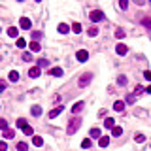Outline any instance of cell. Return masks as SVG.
I'll return each mask as SVG.
<instances>
[{
  "mask_svg": "<svg viewBox=\"0 0 151 151\" xmlns=\"http://www.w3.org/2000/svg\"><path fill=\"white\" fill-rule=\"evenodd\" d=\"M62 110H64V106H57V108H53V110L49 111V119H55V117H57V115H59Z\"/></svg>",
  "mask_w": 151,
  "mask_h": 151,
  "instance_id": "obj_7",
  "label": "cell"
},
{
  "mask_svg": "<svg viewBox=\"0 0 151 151\" xmlns=\"http://www.w3.org/2000/svg\"><path fill=\"white\" fill-rule=\"evenodd\" d=\"M81 30H83V27H81L79 23H74V25H72V32H76V34H79Z\"/></svg>",
  "mask_w": 151,
  "mask_h": 151,
  "instance_id": "obj_24",
  "label": "cell"
},
{
  "mask_svg": "<svg viewBox=\"0 0 151 151\" xmlns=\"http://www.w3.org/2000/svg\"><path fill=\"white\" fill-rule=\"evenodd\" d=\"M134 140H136L138 144H142V142H146V136H144V134H136V136H134Z\"/></svg>",
  "mask_w": 151,
  "mask_h": 151,
  "instance_id": "obj_33",
  "label": "cell"
},
{
  "mask_svg": "<svg viewBox=\"0 0 151 151\" xmlns=\"http://www.w3.org/2000/svg\"><path fill=\"white\" fill-rule=\"evenodd\" d=\"M38 66H40V68H46V66H49V60L40 59V60H38Z\"/></svg>",
  "mask_w": 151,
  "mask_h": 151,
  "instance_id": "obj_30",
  "label": "cell"
},
{
  "mask_svg": "<svg viewBox=\"0 0 151 151\" xmlns=\"http://www.w3.org/2000/svg\"><path fill=\"white\" fill-rule=\"evenodd\" d=\"M30 113L34 115V117H38V115H42V108H40V106H32V108H30Z\"/></svg>",
  "mask_w": 151,
  "mask_h": 151,
  "instance_id": "obj_19",
  "label": "cell"
},
{
  "mask_svg": "<svg viewBox=\"0 0 151 151\" xmlns=\"http://www.w3.org/2000/svg\"><path fill=\"white\" fill-rule=\"evenodd\" d=\"M23 60H25V62H30V60H32V55H30V53H23Z\"/></svg>",
  "mask_w": 151,
  "mask_h": 151,
  "instance_id": "obj_39",
  "label": "cell"
},
{
  "mask_svg": "<svg viewBox=\"0 0 151 151\" xmlns=\"http://www.w3.org/2000/svg\"><path fill=\"white\" fill-rule=\"evenodd\" d=\"M8 87V83L4 81V79H0V93H4V89Z\"/></svg>",
  "mask_w": 151,
  "mask_h": 151,
  "instance_id": "obj_40",
  "label": "cell"
},
{
  "mask_svg": "<svg viewBox=\"0 0 151 151\" xmlns=\"http://www.w3.org/2000/svg\"><path fill=\"white\" fill-rule=\"evenodd\" d=\"M23 132H25V134H28V136H32V134H34V130H32V127H28V125H27V127L23 128Z\"/></svg>",
  "mask_w": 151,
  "mask_h": 151,
  "instance_id": "obj_36",
  "label": "cell"
},
{
  "mask_svg": "<svg viewBox=\"0 0 151 151\" xmlns=\"http://www.w3.org/2000/svg\"><path fill=\"white\" fill-rule=\"evenodd\" d=\"M40 38H42V32H34V30H32V40H34V42H38V40H40Z\"/></svg>",
  "mask_w": 151,
  "mask_h": 151,
  "instance_id": "obj_34",
  "label": "cell"
},
{
  "mask_svg": "<svg viewBox=\"0 0 151 151\" xmlns=\"http://www.w3.org/2000/svg\"><path fill=\"white\" fill-rule=\"evenodd\" d=\"M113 110H115V111H123V110H125V102H123V100H117V102L113 104Z\"/></svg>",
  "mask_w": 151,
  "mask_h": 151,
  "instance_id": "obj_18",
  "label": "cell"
},
{
  "mask_svg": "<svg viewBox=\"0 0 151 151\" xmlns=\"http://www.w3.org/2000/svg\"><path fill=\"white\" fill-rule=\"evenodd\" d=\"M134 2H136L138 6H144V4H146V0H134Z\"/></svg>",
  "mask_w": 151,
  "mask_h": 151,
  "instance_id": "obj_44",
  "label": "cell"
},
{
  "mask_svg": "<svg viewBox=\"0 0 151 151\" xmlns=\"http://www.w3.org/2000/svg\"><path fill=\"white\" fill-rule=\"evenodd\" d=\"M57 28H59V32H60V34H68V32H70V27H68L66 23H60Z\"/></svg>",
  "mask_w": 151,
  "mask_h": 151,
  "instance_id": "obj_16",
  "label": "cell"
},
{
  "mask_svg": "<svg viewBox=\"0 0 151 151\" xmlns=\"http://www.w3.org/2000/svg\"><path fill=\"white\" fill-rule=\"evenodd\" d=\"M19 2H23V0H19Z\"/></svg>",
  "mask_w": 151,
  "mask_h": 151,
  "instance_id": "obj_47",
  "label": "cell"
},
{
  "mask_svg": "<svg viewBox=\"0 0 151 151\" xmlns=\"http://www.w3.org/2000/svg\"><path fill=\"white\" fill-rule=\"evenodd\" d=\"M111 134H113V136H121V134H123V128H121V127H117V125H115V127L111 128Z\"/></svg>",
  "mask_w": 151,
  "mask_h": 151,
  "instance_id": "obj_23",
  "label": "cell"
},
{
  "mask_svg": "<svg viewBox=\"0 0 151 151\" xmlns=\"http://www.w3.org/2000/svg\"><path fill=\"white\" fill-rule=\"evenodd\" d=\"M115 38H117V40L125 38V30H123V28H117V30H115Z\"/></svg>",
  "mask_w": 151,
  "mask_h": 151,
  "instance_id": "obj_26",
  "label": "cell"
},
{
  "mask_svg": "<svg viewBox=\"0 0 151 151\" xmlns=\"http://www.w3.org/2000/svg\"><path fill=\"white\" fill-rule=\"evenodd\" d=\"M142 25H144V27H147V28H151V17H144L142 19Z\"/></svg>",
  "mask_w": 151,
  "mask_h": 151,
  "instance_id": "obj_32",
  "label": "cell"
},
{
  "mask_svg": "<svg viewBox=\"0 0 151 151\" xmlns=\"http://www.w3.org/2000/svg\"><path fill=\"white\" fill-rule=\"evenodd\" d=\"M91 81H93V74H91V72H85L81 78L78 79V85H79V87H87Z\"/></svg>",
  "mask_w": 151,
  "mask_h": 151,
  "instance_id": "obj_3",
  "label": "cell"
},
{
  "mask_svg": "<svg viewBox=\"0 0 151 151\" xmlns=\"http://www.w3.org/2000/svg\"><path fill=\"white\" fill-rule=\"evenodd\" d=\"M89 136H91V138H98V140H100V138H102V134H100V128L93 127L91 130H89Z\"/></svg>",
  "mask_w": 151,
  "mask_h": 151,
  "instance_id": "obj_9",
  "label": "cell"
},
{
  "mask_svg": "<svg viewBox=\"0 0 151 151\" xmlns=\"http://www.w3.org/2000/svg\"><path fill=\"white\" fill-rule=\"evenodd\" d=\"M28 47H30V51H32V53H40V51H42V46L38 44V42H34V40H32L30 44H28Z\"/></svg>",
  "mask_w": 151,
  "mask_h": 151,
  "instance_id": "obj_8",
  "label": "cell"
},
{
  "mask_svg": "<svg viewBox=\"0 0 151 151\" xmlns=\"http://www.w3.org/2000/svg\"><path fill=\"white\" fill-rule=\"evenodd\" d=\"M19 27L23 28V30H28V28L32 27V23H30V19H28V17H21V21H19Z\"/></svg>",
  "mask_w": 151,
  "mask_h": 151,
  "instance_id": "obj_5",
  "label": "cell"
},
{
  "mask_svg": "<svg viewBox=\"0 0 151 151\" xmlns=\"http://www.w3.org/2000/svg\"><path fill=\"white\" fill-rule=\"evenodd\" d=\"M17 127H19V128H25V127H27V119L19 117V119H17Z\"/></svg>",
  "mask_w": 151,
  "mask_h": 151,
  "instance_id": "obj_29",
  "label": "cell"
},
{
  "mask_svg": "<svg viewBox=\"0 0 151 151\" xmlns=\"http://www.w3.org/2000/svg\"><path fill=\"white\" fill-rule=\"evenodd\" d=\"M134 100H136V96H134V95H128L127 96V102H128V104H132Z\"/></svg>",
  "mask_w": 151,
  "mask_h": 151,
  "instance_id": "obj_43",
  "label": "cell"
},
{
  "mask_svg": "<svg viewBox=\"0 0 151 151\" xmlns=\"http://www.w3.org/2000/svg\"><path fill=\"white\" fill-rule=\"evenodd\" d=\"M28 76H30V78H40V66H32V68L28 70Z\"/></svg>",
  "mask_w": 151,
  "mask_h": 151,
  "instance_id": "obj_10",
  "label": "cell"
},
{
  "mask_svg": "<svg viewBox=\"0 0 151 151\" xmlns=\"http://www.w3.org/2000/svg\"><path fill=\"white\" fill-rule=\"evenodd\" d=\"M119 6H121V9H127L128 8V0H119Z\"/></svg>",
  "mask_w": 151,
  "mask_h": 151,
  "instance_id": "obj_38",
  "label": "cell"
},
{
  "mask_svg": "<svg viewBox=\"0 0 151 151\" xmlns=\"http://www.w3.org/2000/svg\"><path fill=\"white\" fill-rule=\"evenodd\" d=\"M8 36L19 38V28H17V27H9V28H8Z\"/></svg>",
  "mask_w": 151,
  "mask_h": 151,
  "instance_id": "obj_12",
  "label": "cell"
},
{
  "mask_svg": "<svg viewBox=\"0 0 151 151\" xmlns=\"http://www.w3.org/2000/svg\"><path fill=\"white\" fill-rule=\"evenodd\" d=\"M62 68H51L49 70V76H53V78H60V76H62Z\"/></svg>",
  "mask_w": 151,
  "mask_h": 151,
  "instance_id": "obj_11",
  "label": "cell"
},
{
  "mask_svg": "<svg viewBox=\"0 0 151 151\" xmlns=\"http://www.w3.org/2000/svg\"><path fill=\"white\" fill-rule=\"evenodd\" d=\"M8 79H9L11 83L19 81V72H15V70H11V72H9V76H8Z\"/></svg>",
  "mask_w": 151,
  "mask_h": 151,
  "instance_id": "obj_15",
  "label": "cell"
},
{
  "mask_svg": "<svg viewBox=\"0 0 151 151\" xmlns=\"http://www.w3.org/2000/svg\"><path fill=\"white\" fill-rule=\"evenodd\" d=\"M83 106H85V104H83L81 100H79V102H76V104L72 106V113H78V111H81V110H83Z\"/></svg>",
  "mask_w": 151,
  "mask_h": 151,
  "instance_id": "obj_14",
  "label": "cell"
},
{
  "mask_svg": "<svg viewBox=\"0 0 151 151\" xmlns=\"http://www.w3.org/2000/svg\"><path fill=\"white\" fill-rule=\"evenodd\" d=\"M87 34H89L91 38H95L96 34H98V28H96V27H91V28H89V32H87Z\"/></svg>",
  "mask_w": 151,
  "mask_h": 151,
  "instance_id": "obj_28",
  "label": "cell"
},
{
  "mask_svg": "<svg viewBox=\"0 0 151 151\" xmlns=\"http://www.w3.org/2000/svg\"><path fill=\"white\" fill-rule=\"evenodd\" d=\"M81 147L83 149H89V147H91V138H85V140L81 142Z\"/></svg>",
  "mask_w": 151,
  "mask_h": 151,
  "instance_id": "obj_25",
  "label": "cell"
},
{
  "mask_svg": "<svg viewBox=\"0 0 151 151\" xmlns=\"http://www.w3.org/2000/svg\"><path fill=\"white\" fill-rule=\"evenodd\" d=\"M115 53L123 57V55H127V53H128V47L125 46V44H117V46H115Z\"/></svg>",
  "mask_w": 151,
  "mask_h": 151,
  "instance_id": "obj_4",
  "label": "cell"
},
{
  "mask_svg": "<svg viewBox=\"0 0 151 151\" xmlns=\"http://www.w3.org/2000/svg\"><path fill=\"white\" fill-rule=\"evenodd\" d=\"M127 81L128 79L125 78V76H119V78H117V83H119V85H127Z\"/></svg>",
  "mask_w": 151,
  "mask_h": 151,
  "instance_id": "obj_35",
  "label": "cell"
},
{
  "mask_svg": "<svg viewBox=\"0 0 151 151\" xmlns=\"http://www.w3.org/2000/svg\"><path fill=\"white\" fill-rule=\"evenodd\" d=\"M144 78H146L147 81H151V70H146V72H144Z\"/></svg>",
  "mask_w": 151,
  "mask_h": 151,
  "instance_id": "obj_42",
  "label": "cell"
},
{
  "mask_svg": "<svg viewBox=\"0 0 151 151\" xmlns=\"http://www.w3.org/2000/svg\"><path fill=\"white\" fill-rule=\"evenodd\" d=\"M13 136H15V132L11 130V128H6V130H4V138H6V140H11Z\"/></svg>",
  "mask_w": 151,
  "mask_h": 151,
  "instance_id": "obj_22",
  "label": "cell"
},
{
  "mask_svg": "<svg viewBox=\"0 0 151 151\" xmlns=\"http://www.w3.org/2000/svg\"><path fill=\"white\" fill-rule=\"evenodd\" d=\"M0 151H8V144H6L4 140H2V142H0Z\"/></svg>",
  "mask_w": 151,
  "mask_h": 151,
  "instance_id": "obj_41",
  "label": "cell"
},
{
  "mask_svg": "<svg viewBox=\"0 0 151 151\" xmlns=\"http://www.w3.org/2000/svg\"><path fill=\"white\" fill-rule=\"evenodd\" d=\"M81 127V119H78V117H72V119L68 121V127H66V132L68 134H74L78 128Z\"/></svg>",
  "mask_w": 151,
  "mask_h": 151,
  "instance_id": "obj_1",
  "label": "cell"
},
{
  "mask_svg": "<svg viewBox=\"0 0 151 151\" xmlns=\"http://www.w3.org/2000/svg\"><path fill=\"white\" fill-rule=\"evenodd\" d=\"M32 144H34L36 147H42L44 146V140H42L40 136H32Z\"/></svg>",
  "mask_w": 151,
  "mask_h": 151,
  "instance_id": "obj_20",
  "label": "cell"
},
{
  "mask_svg": "<svg viewBox=\"0 0 151 151\" xmlns=\"http://www.w3.org/2000/svg\"><path fill=\"white\" fill-rule=\"evenodd\" d=\"M146 93H151V85H149V87H147V89H146Z\"/></svg>",
  "mask_w": 151,
  "mask_h": 151,
  "instance_id": "obj_45",
  "label": "cell"
},
{
  "mask_svg": "<svg viewBox=\"0 0 151 151\" xmlns=\"http://www.w3.org/2000/svg\"><path fill=\"white\" fill-rule=\"evenodd\" d=\"M8 128V121L6 119H0V130H6Z\"/></svg>",
  "mask_w": 151,
  "mask_h": 151,
  "instance_id": "obj_37",
  "label": "cell"
},
{
  "mask_svg": "<svg viewBox=\"0 0 151 151\" xmlns=\"http://www.w3.org/2000/svg\"><path fill=\"white\" fill-rule=\"evenodd\" d=\"M104 11H100V9H93L91 13H89V19H91L93 23H98V21H104Z\"/></svg>",
  "mask_w": 151,
  "mask_h": 151,
  "instance_id": "obj_2",
  "label": "cell"
},
{
  "mask_svg": "<svg viewBox=\"0 0 151 151\" xmlns=\"http://www.w3.org/2000/svg\"><path fill=\"white\" fill-rule=\"evenodd\" d=\"M34 2H42V0H34Z\"/></svg>",
  "mask_w": 151,
  "mask_h": 151,
  "instance_id": "obj_46",
  "label": "cell"
},
{
  "mask_svg": "<svg viewBox=\"0 0 151 151\" xmlns=\"http://www.w3.org/2000/svg\"><path fill=\"white\" fill-rule=\"evenodd\" d=\"M98 146H100V147H108V146H110V138H108V136H102L100 140H98Z\"/></svg>",
  "mask_w": 151,
  "mask_h": 151,
  "instance_id": "obj_17",
  "label": "cell"
},
{
  "mask_svg": "<svg viewBox=\"0 0 151 151\" xmlns=\"http://www.w3.org/2000/svg\"><path fill=\"white\" fill-rule=\"evenodd\" d=\"M15 46H17L19 49H25V47H27V42H25V38H17V42H15Z\"/></svg>",
  "mask_w": 151,
  "mask_h": 151,
  "instance_id": "obj_21",
  "label": "cell"
},
{
  "mask_svg": "<svg viewBox=\"0 0 151 151\" xmlns=\"http://www.w3.org/2000/svg\"><path fill=\"white\" fill-rule=\"evenodd\" d=\"M27 149H28V146L25 142H19L17 144V151H27Z\"/></svg>",
  "mask_w": 151,
  "mask_h": 151,
  "instance_id": "obj_31",
  "label": "cell"
},
{
  "mask_svg": "<svg viewBox=\"0 0 151 151\" xmlns=\"http://www.w3.org/2000/svg\"><path fill=\"white\" fill-rule=\"evenodd\" d=\"M104 127L106 128H113L115 127V119H113V117H106V119H104Z\"/></svg>",
  "mask_w": 151,
  "mask_h": 151,
  "instance_id": "obj_13",
  "label": "cell"
},
{
  "mask_svg": "<svg viewBox=\"0 0 151 151\" xmlns=\"http://www.w3.org/2000/svg\"><path fill=\"white\" fill-rule=\"evenodd\" d=\"M144 93H146V89H144L142 85H136V89H134V96H136V95H144Z\"/></svg>",
  "mask_w": 151,
  "mask_h": 151,
  "instance_id": "obj_27",
  "label": "cell"
},
{
  "mask_svg": "<svg viewBox=\"0 0 151 151\" xmlns=\"http://www.w3.org/2000/svg\"><path fill=\"white\" fill-rule=\"evenodd\" d=\"M76 59H78L79 62H85V60L89 59V53L85 49H81V51H78V53H76Z\"/></svg>",
  "mask_w": 151,
  "mask_h": 151,
  "instance_id": "obj_6",
  "label": "cell"
}]
</instances>
